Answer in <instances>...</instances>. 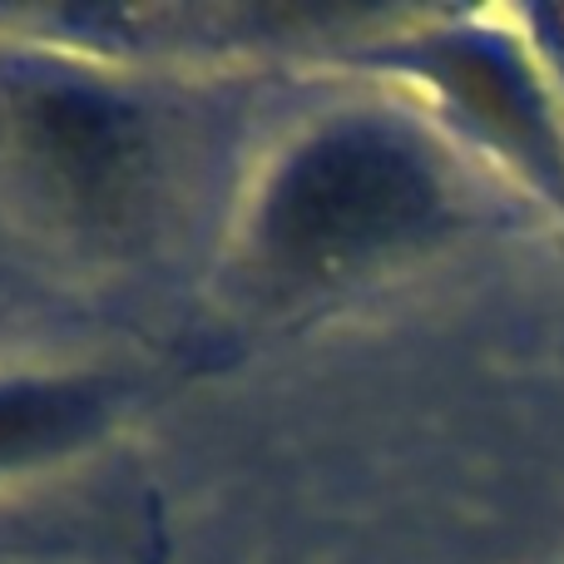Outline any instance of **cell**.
<instances>
[{
	"instance_id": "obj_3",
	"label": "cell",
	"mask_w": 564,
	"mask_h": 564,
	"mask_svg": "<svg viewBox=\"0 0 564 564\" xmlns=\"http://www.w3.org/2000/svg\"><path fill=\"white\" fill-rule=\"evenodd\" d=\"M95 397L75 387H6L0 391V460L55 451L89 431Z\"/></svg>"
},
{
	"instance_id": "obj_2",
	"label": "cell",
	"mask_w": 564,
	"mask_h": 564,
	"mask_svg": "<svg viewBox=\"0 0 564 564\" xmlns=\"http://www.w3.org/2000/svg\"><path fill=\"white\" fill-rule=\"evenodd\" d=\"M25 129L45 154V164L85 198L115 194L139 154L124 109L105 105L85 89H35L25 105Z\"/></svg>"
},
{
	"instance_id": "obj_4",
	"label": "cell",
	"mask_w": 564,
	"mask_h": 564,
	"mask_svg": "<svg viewBox=\"0 0 564 564\" xmlns=\"http://www.w3.org/2000/svg\"><path fill=\"white\" fill-rule=\"evenodd\" d=\"M540 25V45H545V55L555 59V69L564 75V6H550V10H535L530 15Z\"/></svg>"
},
{
	"instance_id": "obj_1",
	"label": "cell",
	"mask_w": 564,
	"mask_h": 564,
	"mask_svg": "<svg viewBox=\"0 0 564 564\" xmlns=\"http://www.w3.org/2000/svg\"><path fill=\"white\" fill-rule=\"evenodd\" d=\"M446 208L436 169L387 129H332L288 159L268 188L263 243L292 268H351L421 238Z\"/></svg>"
}]
</instances>
